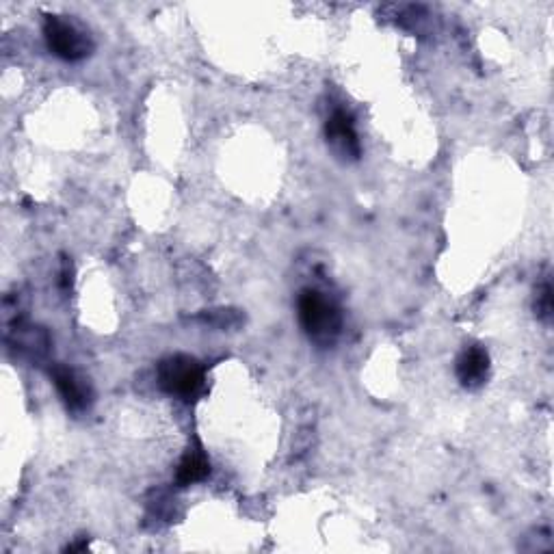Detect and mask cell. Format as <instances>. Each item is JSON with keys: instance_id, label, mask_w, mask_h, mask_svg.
Here are the masks:
<instances>
[{"instance_id": "1", "label": "cell", "mask_w": 554, "mask_h": 554, "mask_svg": "<svg viewBox=\"0 0 554 554\" xmlns=\"http://www.w3.org/2000/svg\"><path fill=\"white\" fill-rule=\"evenodd\" d=\"M297 316L303 332L319 347H332L340 336V310L319 290H301L297 299Z\"/></svg>"}, {"instance_id": "2", "label": "cell", "mask_w": 554, "mask_h": 554, "mask_svg": "<svg viewBox=\"0 0 554 554\" xmlns=\"http://www.w3.org/2000/svg\"><path fill=\"white\" fill-rule=\"evenodd\" d=\"M158 386L180 401H195L206 388L204 366L191 355H169L158 364Z\"/></svg>"}, {"instance_id": "3", "label": "cell", "mask_w": 554, "mask_h": 554, "mask_svg": "<svg viewBox=\"0 0 554 554\" xmlns=\"http://www.w3.org/2000/svg\"><path fill=\"white\" fill-rule=\"evenodd\" d=\"M44 39L52 55L63 61H81L91 55L94 44L78 26L59 16H48L44 22Z\"/></svg>"}, {"instance_id": "4", "label": "cell", "mask_w": 554, "mask_h": 554, "mask_svg": "<svg viewBox=\"0 0 554 554\" xmlns=\"http://www.w3.org/2000/svg\"><path fill=\"white\" fill-rule=\"evenodd\" d=\"M325 137L329 148H332L340 158H360L362 154V145L358 139V133H355V122L353 117L347 111H334L332 117H329L325 124Z\"/></svg>"}, {"instance_id": "5", "label": "cell", "mask_w": 554, "mask_h": 554, "mask_svg": "<svg viewBox=\"0 0 554 554\" xmlns=\"http://www.w3.org/2000/svg\"><path fill=\"white\" fill-rule=\"evenodd\" d=\"M50 377H52V384H55L57 392L61 394L63 403L68 405V410H72V412L85 410L91 401V390L85 379H81L72 371V368H65V366L52 368Z\"/></svg>"}, {"instance_id": "6", "label": "cell", "mask_w": 554, "mask_h": 554, "mask_svg": "<svg viewBox=\"0 0 554 554\" xmlns=\"http://www.w3.org/2000/svg\"><path fill=\"white\" fill-rule=\"evenodd\" d=\"M455 373L459 384L464 388H481L485 384L487 375H490V355L479 345L466 347L461 351L455 364Z\"/></svg>"}, {"instance_id": "7", "label": "cell", "mask_w": 554, "mask_h": 554, "mask_svg": "<svg viewBox=\"0 0 554 554\" xmlns=\"http://www.w3.org/2000/svg\"><path fill=\"white\" fill-rule=\"evenodd\" d=\"M208 474H210V461L204 453V448L195 444L180 459L178 470H176V483H178V487H189L193 483L204 481Z\"/></svg>"}, {"instance_id": "8", "label": "cell", "mask_w": 554, "mask_h": 554, "mask_svg": "<svg viewBox=\"0 0 554 554\" xmlns=\"http://www.w3.org/2000/svg\"><path fill=\"white\" fill-rule=\"evenodd\" d=\"M535 312L539 319L548 321L552 316V286L550 282H544L537 288V297H535Z\"/></svg>"}]
</instances>
